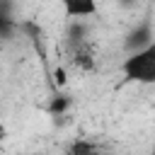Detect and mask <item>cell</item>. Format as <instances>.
Returning <instances> with one entry per match:
<instances>
[{
  "label": "cell",
  "mask_w": 155,
  "mask_h": 155,
  "mask_svg": "<svg viewBox=\"0 0 155 155\" xmlns=\"http://www.w3.org/2000/svg\"><path fill=\"white\" fill-rule=\"evenodd\" d=\"M121 73L128 82L153 85L155 82V39L148 46L131 51L121 63Z\"/></svg>",
  "instance_id": "obj_1"
},
{
  "label": "cell",
  "mask_w": 155,
  "mask_h": 155,
  "mask_svg": "<svg viewBox=\"0 0 155 155\" xmlns=\"http://www.w3.org/2000/svg\"><path fill=\"white\" fill-rule=\"evenodd\" d=\"M121 2H133V0H121Z\"/></svg>",
  "instance_id": "obj_6"
},
{
  "label": "cell",
  "mask_w": 155,
  "mask_h": 155,
  "mask_svg": "<svg viewBox=\"0 0 155 155\" xmlns=\"http://www.w3.org/2000/svg\"><path fill=\"white\" fill-rule=\"evenodd\" d=\"M61 7L68 19L92 17L97 12V0H61Z\"/></svg>",
  "instance_id": "obj_2"
},
{
  "label": "cell",
  "mask_w": 155,
  "mask_h": 155,
  "mask_svg": "<svg viewBox=\"0 0 155 155\" xmlns=\"http://www.w3.org/2000/svg\"><path fill=\"white\" fill-rule=\"evenodd\" d=\"M153 41V36H150V29L143 24V27H138L136 31H131L128 34V41H126V46L131 48V51H136V48H143V46H148Z\"/></svg>",
  "instance_id": "obj_3"
},
{
  "label": "cell",
  "mask_w": 155,
  "mask_h": 155,
  "mask_svg": "<svg viewBox=\"0 0 155 155\" xmlns=\"http://www.w3.org/2000/svg\"><path fill=\"white\" fill-rule=\"evenodd\" d=\"M68 104H70V99H68V97H63V94H58V97H53V102H51L48 111H51V114H63V111L68 109Z\"/></svg>",
  "instance_id": "obj_4"
},
{
  "label": "cell",
  "mask_w": 155,
  "mask_h": 155,
  "mask_svg": "<svg viewBox=\"0 0 155 155\" xmlns=\"http://www.w3.org/2000/svg\"><path fill=\"white\" fill-rule=\"evenodd\" d=\"M53 80H56V85H65V70L63 68H56L53 70Z\"/></svg>",
  "instance_id": "obj_5"
}]
</instances>
